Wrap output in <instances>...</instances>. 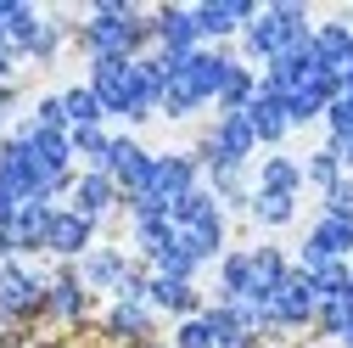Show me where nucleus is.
Segmentation results:
<instances>
[{
	"label": "nucleus",
	"instance_id": "24",
	"mask_svg": "<svg viewBox=\"0 0 353 348\" xmlns=\"http://www.w3.org/2000/svg\"><path fill=\"white\" fill-rule=\"evenodd\" d=\"M219 303H247L258 309V292H252V247H236L219 258Z\"/></svg>",
	"mask_w": 353,
	"mask_h": 348
},
{
	"label": "nucleus",
	"instance_id": "4",
	"mask_svg": "<svg viewBox=\"0 0 353 348\" xmlns=\"http://www.w3.org/2000/svg\"><path fill=\"white\" fill-rule=\"evenodd\" d=\"M303 39H314V23H308V6H297V0H275V6H263L247 28H241V62H263L270 68L281 51L303 46Z\"/></svg>",
	"mask_w": 353,
	"mask_h": 348
},
{
	"label": "nucleus",
	"instance_id": "30",
	"mask_svg": "<svg viewBox=\"0 0 353 348\" xmlns=\"http://www.w3.org/2000/svg\"><path fill=\"white\" fill-rule=\"evenodd\" d=\"M325 337H336L342 348H353V287H342L336 298H320V320H314Z\"/></svg>",
	"mask_w": 353,
	"mask_h": 348
},
{
	"label": "nucleus",
	"instance_id": "41",
	"mask_svg": "<svg viewBox=\"0 0 353 348\" xmlns=\"http://www.w3.org/2000/svg\"><path fill=\"white\" fill-rule=\"evenodd\" d=\"M146 348H152V342H146Z\"/></svg>",
	"mask_w": 353,
	"mask_h": 348
},
{
	"label": "nucleus",
	"instance_id": "28",
	"mask_svg": "<svg viewBox=\"0 0 353 348\" xmlns=\"http://www.w3.org/2000/svg\"><path fill=\"white\" fill-rule=\"evenodd\" d=\"M252 96H258V73L236 57V62H230V73H225V84H219V102H213V107H219V113H247V107H252Z\"/></svg>",
	"mask_w": 353,
	"mask_h": 348
},
{
	"label": "nucleus",
	"instance_id": "12",
	"mask_svg": "<svg viewBox=\"0 0 353 348\" xmlns=\"http://www.w3.org/2000/svg\"><path fill=\"white\" fill-rule=\"evenodd\" d=\"M51 208L57 202H23L6 225H0V247L12 258H28V253H46V236H51Z\"/></svg>",
	"mask_w": 353,
	"mask_h": 348
},
{
	"label": "nucleus",
	"instance_id": "19",
	"mask_svg": "<svg viewBox=\"0 0 353 348\" xmlns=\"http://www.w3.org/2000/svg\"><path fill=\"white\" fill-rule=\"evenodd\" d=\"M252 17H258L252 0H202V6H196V23H202V39H208V46H225V39H236Z\"/></svg>",
	"mask_w": 353,
	"mask_h": 348
},
{
	"label": "nucleus",
	"instance_id": "27",
	"mask_svg": "<svg viewBox=\"0 0 353 348\" xmlns=\"http://www.w3.org/2000/svg\"><path fill=\"white\" fill-rule=\"evenodd\" d=\"M202 186L219 197V208H225V213H247V202H252V191H247V168H230V163L202 168Z\"/></svg>",
	"mask_w": 353,
	"mask_h": 348
},
{
	"label": "nucleus",
	"instance_id": "6",
	"mask_svg": "<svg viewBox=\"0 0 353 348\" xmlns=\"http://www.w3.org/2000/svg\"><path fill=\"white\" fill-rule=\"evenodd\" d=\"M196 186H202V163H196V152H157V157H152V180H146V191L129 197V202L157 208V213H174ZM129 202H123V208H129Z\"/></svg>",
	"mask_w": 353,
	"mask_h": 348
},
{
	"label": "nucleus",
	"instance_id": "39",
	"mask_svg": "<svg viewBox=\"0 0 353 348\" xmlns=\"http://www.w3.org/2000/svg\"><path fill=\"white\" fill-rule=\"evenodd\" d=\"M12 107H17V90H12V84H0V135H6V118H12Z\"/></svg>",
	"mask_w": 353,
	"mask_h": 348
},
{
	"label": "nucleus",
	"instance_id": "18",
	"mask_svg": "<svg viewBox=\"0 0 353 348\" xmlns=\"http://www.w3.org/2000/svg\"><path fill=\"white\" fill-rule=\"evenodd\" d=\"M129 242H135V253L146 258V270L157 264V258L174 247V220L157 208H141V202H129Z\"/></svg>",
	"mask_w": 353,
	"mask_h": 348
},
{
	"label": "nucleus",
	"instance_id": "20",
	"mask_svg": "<svg viewBox=\"0 0 353 348\" xmlns=\"http://www.w3.org/2000/svg\"><path fill=\"white\" fill-rule=\"evenodd\" d=\"M202 315H208L219 348H252V337L263 331L258 309H247V303H213V309H202Z\"/></svg>",
	"mask_w": 353,
	"mask_h": 348
},
{
	"label": "nucleus",
	"instance_id": "33",
	"mask_svg": "<svg viewBox=\"0 0 353 348\" xmlns=\"http://www.w3.org/2000/svg\"><path fill=\"white\" fill-rule=\"evenodd\" d=\"M247 213H252V225H263V231H286L297 220V197H263V191H252Z\"/></svg>",
	"mask_w": 353,
	"mask_h": 348
},
{
	"label": "nucleus",
	"instance_id": "2",
	"mask_svg": "<svg viewBox=\"0 0 353 348\" xmlns=\"http://www.w3.org/2000/svg\"><path fill=\"white\" fill-rule=\"evenodd\" d=\"M157 62L168 73V84H163V118H196L202 107L219 102V84H225L236 51L230 46H202L191 57H163L157 51Z\"/></svg>",
	"mask_w": 353,
	"mask_h": 348
},
{
	"label": "nucleus",
	"instance_id": "10",
	"mask_svg": "<svg viewBox=\"0 0 353 348\" xmlns=\"http://www.w3.org/2000/svg\"><path fill=\"white\" fill-rule=\"evenodd\" d=\"M152 157H157V152H146L135 135H112V141H107V157H101L96 168L107 174V180L123 191V202H129V197L146 191V180H152Z\"/></svg>",
	"mask_w": 353,
	"mask_h": 348
},
{
	"label": "nucleus",
	"instance_id": "22",
	"mask_svg": "<svg viewBox=\"0 0 353 348\" xmlns=\"http://www.w3.org/2000/svg\"><path fill=\"white\" fill-rule=\"evenodd\" d=\"M84 309H90V287L79 281L73 264H62V270L51 276V287H46V315L73 326V320H84Z\"/></svg>",
	"mask_w": 353,
	"mask_h": 348
},
{
	"label": "nucleus",
	"instance_id": "17",
	"mask_svg": "<svg viewBox=\"0 0 353 348\" xmlns=\"http://www.w3.org/2000/svg\"><path fill=\"white\" fill-rule=\"evenodd\" d=\"M68 208L73 213H84V220H107V213L112 208H123V191L107 180V174L101 168H84V174H73V191H68Z\"/></svg>",
	"mask_w": 353,
	"mask_h": 348
},
{
	"label": "nucleus",
	"instance_id": "16",
	"mask_svg": "<svg viewBox=\"0 0 353 348\" xmlns=\"http://www.w3.org/2000/svg\"><path fill=\"white\" fill-rule=\"evenodd\" d=\"M73 270H79V281L90 287V292H112V298H118L123 281H129V270H135V258H129L123 247H90Z\"/></svg>",
	"mask_w": 353,
	"mask_h": 348
},
{
	"label": "nucleus",
	"instance_id": "31",
	"mask_svg": "<svg viewBox=\"0 0 353 348\" xmlns=\"http://www.w3.org/2000/svg\"><path fill=\"white\" fill-rule=\"evenodd\" d=\"M62 113H68V129H96V124H107V113H101V102H96L90 84H62Z\"/></svg>",
	"mask_w": 353,
	"mask_h": 348
},
{
	"label": "nucleus",
	"instance_id": "13",
	"mask_svg": "<svg viewBox=\"0 0 353 348\" xmlns=\"http://www.w3.org/2000/svg\"><path fill=\"white\" fill-rule=\"evenodd\" d=\"M96 247V220H84L73 208H51V236H46V253H57L62 264H79L84 253Z\"/></svg>",
	"mask_w": 353,
	"mask_h": 348
},
{
	"label": "nucleus",
	"instance_id": "15",
	"mask_svg": "<svg viewBox=\"0 0 353 348\" xmlns=\"http://www.w3.org/2000/svg\"><path fill=\"white\" fill-rule=\"evenodd\" d=\"M314 258H353V220H336V213H320L308 225L303 247H297V270L314 264Z\"/></svg>",
	"mask_w": 353,
	"mask_h": 348
},
{
	"label": "nucleus",
	"instance_id": "29",
	"mask_svg": "<svg viewBox=\"0 0 353 348\" xmlns=\"http://www.w3.org/2000/svg\"><path fill=\"white\" fill-rule=\"evenodd\" d=\"M286 276H292V258H286L281 247H270V242H263V247H252V292H258V303L270 298Z\"/></svg>",
	"mask_w": 353,
	"mask_h": 348
},
{
	"label": "nucleus",
	"instance_id": "32",
	"mask_svg": "<svg viewBox=\"0 0 353 348\" xmlns=\"http://www.w3.org/2000/svg\"><path fill=\"white\" fill-rule=\"evenodd\" d=\"M308 287H314V298H336L342 287H353V264L347 258H314V264H303Z\"/></svg>",
	"mask_w": 353,
	"mask_h": 348
},
{
	"label": "nucleus",
	"instance_id": "23",
	"mask_svg": "<svg viewBox=\"0 0 353 348\" xmlns=\"http://www.w3.org/2000/svg\"><path fill=\"white\" fill-rule=\"evenodd\" d=\"M146 303H152L157 315H174V320H191V315H202V292H196V281H174V276H157V270H152Z\"/></svg>",
	"mask_w": 353,
	"mask_h": 348
},
{
	"label": "nucleus",
	"instance_id": "26",
	"mask_svg": "<svg viewBox=\"0 0 353 348\" xmlns=\"http://www.w3.org/2000/svg\"><path fill=\"white\" fill-rule=\"evenodd\" d=\"M308 180H303V163L297 157H286V152H270L258 163V180H252V191H263V197H297Z\"/></svg>",
	"mask_w": 353,
	"mask_h": 348
},
{
	"label": "nucleus",
	"instance_id": "5",
	"mask_svg": "<svg viewBox=\"0 0 353 348\" xmlns=\"http://www.w3.org/2000/svg\"><path fill=\"white\" fill-rule=\"evenodd\" d=\"M174 220V242H180L196 264H213V258H225L230 247H225V236H230V213L219 208V197L208 191V186H196L180 208L168 213Z\"/></svg>",
	"mask_w": 353,
	"mask_h": 348
},
{
	"label": "nucleus",
	"instance_id": "9",
	"mask_svg": "<svg viewBox=\"0 0 353 348\" xmlns=\"http://www.w3.org/2000/svg\"><path fill=\"white\" fill-rule=\"evenodd\" d=\"M252 152H258V135H252L247 113H219V118L208 124V135L196 141V163H202V168H219V163L247 168Z\"/></svg>",
	"mask_w": 353,
	"mask_h": 348
},
{
	"label": "nucleus",
	"instance_id": "37",
	"mask_svg": "<svg viewBox=\"0 0 353 348\" xmlns=\"http://www.w3.org/2000/svg\"><path fill=\"white\" fill-rule=\"evenodd\" d=\"M174 348H219V342H213L208 315H191V320H180V326H174Z\"/></svg>",
	"mask_w": 353,
	"mask_h": 348
},
{
	"label": "nucleus",
	"instance_id": "40",
	"mask_svg": "<svg viewBox=\"0 0 353 348\" xmlns=\"http://www.w3.org/2000/svg\"><path fill=\"white\" fill-rule=\"evenodd\" d=\"M12 68H17V57H12L6 46H0V84H12Z\"/></svg>",
	"mask_w": 353,
	"mask_h": 348
},
{
	"label": "nucleus",
	"instance_id": "1",
	"mask_svg": "<svg viewBox=\"0 0 353 348\" xmlns=\"http://www.w3.org/2000/svg\"><path fill=\"white\" fill-rule=\"evenodd\" d=\"M96 90V102H101V113L107 118H123V124H146L152 113H163V84H168V73H163V62H157V51L152 57H135V62H90V79H84Z\"/></svg>",
	"mask_w": 353,
	"mask_h": 348
},
{
	"label": "nucleus",
	"instance_id": "11",
	"mask_svg": "<svg viewBox=\"0 0 353 348\" xmlns=\"http://www.w3.org/2000/svg\"><path fill=\"white\" fill-rule=\"evenodd\" d=\"M152 46L163 57H191L202 51V23H196V6H157L152 12Z\"/></svg>",
	"mask_w": 353,
	"mask_h": 348
},
{
	"label": "nucleus",
	"instance_id": "34",
	"mask_svg": "<svg viewBox=\"0 0 353 348\" xmlns=\"http://www.w3.org/2000/svg\"><path fill=\"white\" fill-rule=\"evenodd\" d=\"M342 174H347V168H342V157H336L331 146H320V152H308V157H303V180L314 186L320 197H325V191L342 180Z\"/></svg>",
	"mask_w": 353,
	"mask_h": 348
},
{
	"label": "nucleus",
	"instance_id": "14",
	"mask_svg": "<svg viewBox=\"0 0 353 348\" xmlns=\"http://www.w3.org/2000/svg\"><path fill=\"white\" fill-rule=\"evenodd\" d=\"M314 62L342 84V79H353V23L347 17H325V23H314Z\"/></svg>",
	"mask_w": 353,
	"mask_h": 348
},
{
	"label": "nucleus",
	"instance_id": "7",
	"mask_svg": "<svg viewBox=\"0 0 353 348\" xmlns=\"http://www.w3.org/2000/svg\"><path fill=\"white\" fill-rule=\"evenodd\" d=\"M46 287L51 276H39L28 258H0V326H23L28 315H46Z\"/></svg>",
	"mask_w": 353,
	"mask_h": 348
},
{
	"label": "nucleus",
	"instance_id": "36",
	"mask_svg": "<svg viewBox=\"0 0 353 348\" xmlns=\"http://www.w3.org/2000/svg\"><path fill=\"white\" fill-rule=\"evenodd\" d=\"M107 141H112L107 124H96V129H73V157H84V163L96 168V163L107 157Z\"/></svg>",
	"mask_w": 353,
	"mask_h": 348
},
{
	"label": "nucleus",
	"instance_id": "38",
	"mask_svg": "<svg viewBox=\"0 0 353 348\" xmlns=\"http://www.w3.org/2000/svg\"><path fill=\"white\" fill-rule=\"evenodd\" d=\"M320 213H336V220H353V174H342V180L320 197Z\"/></svg>",
	"mask_w": 353,
	"mask_h": 348
},
{
	"label": "nucleus",
	"instance_id": "8",
	"mask_svg": "<svg viewBox=\"0 0 353 348\" xmlns=\"http://www.w3.org/2000/svg\"><path fill=\"white\" fill-rule=\"evenodd\" d=\"M258 320H263V331H303V326H314L320 320V298H314V287H308V276L292 264V276L258 303Z\"/></svg>",
	"mask_w": 353,
	"mask_h": 348
},
{
	"label": "nucleus",
	"instance_id": "21",
	"mask_svg": "<svg viewBox=\"0 0 353 348\" xmlns=\"http://www.w3.org/2000/svg\"><path fill=\"white\" fill-rule=\"evenodd\" d=\"M101 326H107V337H123V342H152L157 309L141 303V298H112V309L101 315Z\"/></svg>",
	"mask_w": 353,
	"mask_h": 348
},
{
	"label": "nucleus",
	"instance_id": "3",
	"mask_svg": "<svg viewBox=\"0 0 353 348\" xmlns=\"http://www.w3.org/2000/svg\"><path fill=\"white\" fill-rule=\"evenodd\" d=\"M146 46H152V12L129 6V0H96L79 23V51L90 62H112V57L135 62L146 57Z\"/></svg>",
	"mask_w": 353,
	"mask_h": 348
},
{
	"label": "nucleus",
	"instance_id": "25",
	"mask_svg": "<svg viewBox=\"0 0 353 348\" xmlns=\"http://www.w3.org/2000/svg\"><path fill=\"white\" fill-rule=\"evenodd\" d=\"M247 124H252L258 146H281V141L292 135V118H286L281 96H270V90H263V84H258V96H252V107H247Z\"/></svg>",
	"mask_w": 353,
	"mask_h": 348
},
{
	"label": "nucleus",
	"instance_id": "35",
	"mask_svg": "<svg viewBox=\"0 0 353 348\" xmlns=\"http://www.w3.org/2000/svg\"><path fill=\"white\" fill-rule=\"evenodd\" d=\"M62 39H68V23H62V17H39V28H34V39H28V62H51V57L62 51Z\"/></svg>",
	"mask_w": 353,
	"mask_h": 348
}]
</instances>
